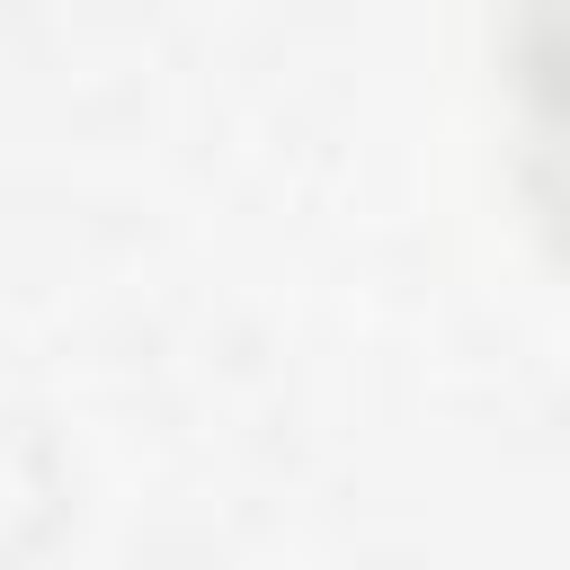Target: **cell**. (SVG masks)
<instances>
[{
    "instance_id": "6da1fadb",
    "label": "cell",
    "mask_w": 570,
    "mask_h": 570,
    "mask_svg": "<svg viewBox=\"0 0 570 570\" xmlns=\"http://www.w3.org/2000/svg\"><path fill=\"white\" fill-rule=\"evenodd\" d=\"M499 62L517 98V169L525 196L570 258V0H499Z\"/></svg>"
}]
</instances>
